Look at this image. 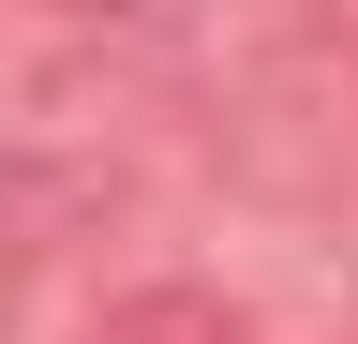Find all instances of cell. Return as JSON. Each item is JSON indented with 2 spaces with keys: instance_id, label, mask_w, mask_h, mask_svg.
<instances>
[{
  "instance_id": "obj_1",
  "label": "cell",
  "mask_w": 358,
  "mask_h": 344,
  "mask_svg": "<svg viewBox=\"0 0 358 344\" xmlns=\"http://www.w3.org/2000/svg\"><path fill=\"white\" fill-rule=\"evenodd\" d=\"M90 344H254V329H239V299H209V284H134V299H105Z\"/></svg>"
}]
</instances>
